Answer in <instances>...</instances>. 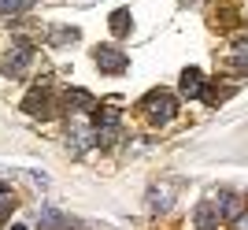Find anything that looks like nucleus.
Instances as JSON below:
<instances>
[{"instance_id": "f257e3e1", "label": "nucleus", "mask_w": 248, "mask_h": 230, "mask_svg": "<svg viewBox=\"0 0 248 230\" xmlns=\"http://www.w3.org/2000/svg\"><path fill=\"white\" fill-rule=\"evenodd\" d=\"M145 115L152 126H163L174 119V97L167 93V89H155V93L145 97Z\"/></svg>"}, {"instance_id": "f03ea898", "label": "nucleus", "mask_w": 248, "mask_h": 230, "mask_svg": "<svg viewBox=\"0 0 248 230\" xmlns=\"http://www.w3.org/2000/svg\"><path fill=\"white\" fill-rule=\"evenodd\" d=\"M30 63H33V45L30 41H15L8 49V56L0 60V71H4V74H22Z\"/></svg>"}, {"instance_id": "7ed1b4c3", "label": "nucleus", "mask_w": 248, "mask_h": 230, "mask_svg": "<svg viewBox=\"0 0 248 230\" xmlns=\"http://www.w3.org/2000/svg\"><path fill=\"white\" fill-rule=\"evenodd\" d=\"M93 60H96V67H100L104 74H123L126 67H130L126 52H123V49H115V45H100V49L93 52Z\"/></svg>"}, {"instance_id": "20e7f679", "label": "nucleus", "mask_w": 248, "mask_h": 230, "mask_svg": "<svg viewBox=\"0 0 248 230\" xmlns=\"http://www.w3.org/2000/svg\"><path fill=\"white\" fill-rule=\"evenodd\" d=\"M215 208H218V215L226 223H237L241 215H245V197H237V193H218Z\"/></svg>"}, {"instance_id": "39448f33", "label": "nucleus", "mask_w": 248, "mask_h": 230, "mask_svg": "<svg viewBox=\"0 0 248 230\" xmlns=\"http://www.w3.org/2000/svg\"><path fill=\"white\" fill-rule=\"evenodd\" d=\"M22 108L30 115H41V119H48L52 115V97L45 93V89H30V93L22 97Z\"/></svg>"}, {"instance_id": "423d86ee", "label": "nucleus", "mask_w": 248, "mask_h": 230, "mask_svg": "<svg viewBox=\"0 0 248 230\" xmlns=\"http://www.w3.org/2000/svg\"><path fill=\"white\" fill-rule=\"evenodd\" d=\"M193 223H197V230H215L218 223H222V215H218V208L211 200H204V204H197V212H193Z\"/></svg>"}, {"instance_id": "0eeeda50", "label": "nucleus", "mask_w": 248, "mask_h": 230, "mask_svg": "<svg viewBox=\"0 0 248 230\" xmlns=\"http://www.w3.org/2000/svg\"><path fill=\"white\" fill-rule=\"evenodd\" d=\"M67 108H74V112H82V115H93L100 104H96V97L85 93V89H67Z\"/></svg>"}, {"instance_id": "6e6552de", "label": "nucleus", "mask_w": 248, "mask_h": 230, "mask_svg": "<svg viewBox=\"0 0 248 230\" xmlns=\"http://www.w3.org/2000/svg\"><path fill=\"white\" fill-rule=\"evenodd\" d=\"M182 97H204V74L197 67H186L182 71Z\"/></svg>"}, {"instance_id": "1a4fd4ad", "label": "nucleus", "mask_w": 248, "mask_h": 230, "mask_svg": "<svg viewBox=\"0 0 248 230\" xmlns=\"http://www.w3.org/2000/svg\"><path fill=\"white\" fill-rule=\"evenodd\" d=\"M37 223H41V230H63L67 227V215H63L60 208H48V204H45L41 215H37Z\"/></svg>"}, {"instance_id": "9d476101", "label": "nucleus", "mask_w": 248, "mask_h": 230, "mask_svg": "<svg viewBox=\"0 0 248 230\" xmlns=\"http://www.w3.org/2000/svg\"><path fill=\"white\" fill-rule=\"evenodd\" d=\"M30 8H33V0H0V15H22Z\"/></svg>"}, {"instance_id": "9b49d317", "label": "nucleus", "mask_w": 248, "mask_h": 230, "mask_svg": "<svg viewBox=\"0 0 248 230\" xmlns=\"http://www.w3.org/2000/svg\"><path fill=\"white\" fill-rule=\"evenodd\" d=\"M230 56H233V67H237L241 74H248V41H237Z\"/></svg>"}, {"instance_id": "f8f14e48", "label": "nucleus", "mask_w": 248, "mask_h": 230, "mask_svg": "<svg viewBox=\"0 0 248 230\" xmlns=\"http://www.w3.org/2000/svg\"><path fill=\"white\" fill-rule=\"evenodd\" d=\"M111 30L119 33V37H123V33H130V11H126V8H119V11L111 15Z\"/></svg>"}, {"instance_id": "ddd939ff", "label": "nucleus", "mask_w": 248, "mask_h": 230, "mask_svg": "<svg viewBox=\"0 0 248 230\" xmlns=\"http://www.w3.org/2000/svg\"><path fill=\"white\" fill-rule=\"evenodd\" d=\"M148 212H167V204H170V197H167V189H152L148 193Z\"/></svg>"}, {"instance_id": "4468645a", "label": "nucleus", "mask_w": 248, "mask_h": 230, "mask_svg": "<svg viewBox=\"0 0 248 230\" xmlns=\"http://www.w3.org/2000/svg\"><path fill=\"white\" fill-rule=\"evenodd\" d=\"M11 208H15V193H8V186H0V223L11 215Z\"/></svg>"}, {"instance_id": "2eb2a0df", "label": "nucleus", "mask_w": 248, "mask_h": 230, "mask_svg": "<svg viewBox=\"0 0 248 230\" xmlns=\"http://www.w3.org/2000/svg\"><path fill=\"white\" fill-rule=\"evenodd\" d=\"M67 41H78V30H74V26H63V30L52 33V45H67Z\"/></svg>"}, {"instance_id": "dca6fc26", "label": "nucleus", "mask_w": 248, "mask_h": 230, "mask_svg": "<svg viewBox=\"0 0 248 230\" xmlns=\"http://www.w3.org/2000/svg\"><path fill=\"white\" fill-rule=\"evenodd\" d=\"M237 230H248V215H241V219H237Z\"/></svg>"}, {"instance_id": "f3484780", "label": "nucleus", "mask_w": 248, "mask_h": 230, "mask_svg": "<svg viewBox=\"0 0 248 230\" xmlns=\"http://www.w3.org/2000/svg\"><path fill=\"white\" fill-rule=\"evenodd\" d=\"M15 230H22V227H15Z\"/></svg>"}]
</instances>
